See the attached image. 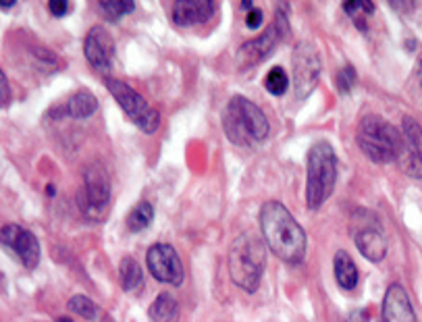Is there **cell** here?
Returning a JSON list of instances; mask_svg holds the SVG:
<instances>
[{"label": "cell", "instance_id": "obj_21", "mask_svg": "<svg viewBox=\"0 0 422 322\" xmlns=\"http://www.w3.org/2000/svg\"><path fill=\"white\" fill-rule=\"evenodd\" d=\"M152 219H154V208L150 202H140L127 217V227L133 231V233H140V231H146L150 224H152Z\"/></svg>", "mask_w": 422, "mask_h": 322}, {"label": "cell", "instance_id": "obj_9", "mask_svg": "<svg viewBox=\"0 0 422 322\" xmlns=\"http://www.w3.org/2000/svg\"><path fill=\"white\" fill-rule=\"evenodd\" d=\"M110 199V183L102 167H90L86 173L83 189L79 192V206L81 212L88 217L100 219V214L106 210Z\"/></svg>", "mask_w": 422, "mask_h": 322}, {"label": "cell", "instance_id": "obj_15", "mask_svg": "<svg viewBox=\"0 0 422 322\" xmlns=\"http://www.w3.org/2000/svg\"><path fill=\"white\" fill-rule=\"evenodd\" d=\"M383 321L387 322H414L416 314L414 308L410 303V298L406 294V289L393 283L389 285L387 294H385V301H383Z\"/></svg>", "mask_w": 422, "mask_h": 322}, {"label": "cell", "instance_id": "obj_25", "mask_svg": "<svg viewBox=\"0 0 422 322\" xmlns=\"http://www.w3.org/2000/svg\"><path fill=\"white\" fill-rule=\"evenodd\" d=\"M264 88H267L269 94L281 96V94H285V90L289 88V77H287V73H285L281 67H273V69L267 73V77H264Z\"/></svg>", "mask_w": 422, "mask_h": 322}, {"label": "cell", "instance_id": "obj_2", "mask_svg": "<svg viewBox=\"0 0 422 322\" xmlns=\"http://www.w3.org/2000/svg\"><path fill=\"white\" fill-rule=\"evenodd\" d=\"M223 125L227 137L244 148L264 142L271 133L267 115L244 96H233L229 100L225 108Z\"/></svg>", "mask_w": 422, "mask_h": 322}, {"label": "cell", "instance_id": "obj_27", "mask_svg": "<svg viewBox=\"0 0 422 322\" xmlns=\"http://www.w3.org/2000/svg\"><path fill=\"white\" fill-rule=\"evenodd\" d=\"M48 11L52 17H65L69 11V0H48Z\"/></svg>", "mask_w": 422, "mask_h": 322}, {"label": "cell", "instance_id": "obj_33", "mask_svg": "<svg viewBox=\"0 0 422 322\" xmlns=\"http://www.w3.org/2000/svg\"><path fill=\"white\" fill-rule=\"evenodd\" d=\"M13 4H15V0H0V6H4V9H9Z\"/></svg>", "mask_w": 422, "mask_h": 322}, {"label": "cell", "instance_id": "obj_6", "mask_svg": "<svg viewBox=\"0 0 422 322\" xmlns=\"http://www.w3.org/2000/svg\"><path fill=\"white\" fill-rule=\"evenodd\" d=\"M106 90L113 94V98L117 100V104L127 113V117L138 125L144 133L152 135L158 125H160V115L156 108H152L148 100L142 94H138L135 90H131L127 83L119 79H106Z\"/></svg>", "mask_w": 422, "mask_h": 322}, {"label": "cell", "instance_id": "obj_14", "mask_svg": "<svg viewBox=\"0 0 422 322\" xmlns=\"http://www.w3.org/2000/svg\"><path fill=\"white\" fill-rule=\"evenodd\" d=\"M215 13V0H175L171 17L179 27H194L204 24Z\"/></svg>", "mask_w": 422, "mask_h": 322}, {"label": "cell", "instance_id": "obj_4", "mask_svg": "<svg viewBox=\"0 0 422 322\" xmlns=\"http://www.w3.org/2000/svg\"><path fill=\"white\" fill-rule=\"evenodd\" d=\"M337 181V156L329 142H319L308 152V183L306 204L310 210H319L331 198Z\"/></svg>", "mask_w": 422, "mask_h": 322}, {"label": "cell", "instance_id": "obj_28", "mask_svg": "<svg viewBox=\"0 0 422 322\" xmlns=\"http://www.w3.org/2000/svg\"><path fill=\"white\" fill-rule=\"evenodd\" d=\"M264 21V13L260 11V9H252L248 11V17H246V25H248L249 29H258L260 25Z\"/></svg>", "mask_w": 422, "mask_h": 322}, {"label": "cell", "instance_id": "obj_19", "mask_svg": "<svg viewBox=\"0 0 422 322\" xmlns=\"http://www.w3.org/2000/svg\"><path fill=\"white\" fill-rule=\"evenodd\" d=\"M119 279H121V287L127 294H135L142 289L144 285V273L142 266L133 260V258H123L121 266H119Z\"/></svg>", "mask_w": 422, "mask_h": 322}, {"label": "cell", "instance_id": "obj_31", "mask_svg": "<svg viewBox=\"0 0 422 322\" xmlns=\"http://www.w3.org/2000/svg\"><path fill=\"white\" fill-rule=\"evenodd\" d=\"M416 81H418V88L422 90V61L418 63V69H416Z\"/></svg>", "mask_w": 422, "mask_h": 322}, {"label": "cell", "instance_id": "obj_3", "mask_svg": "<svg viewBox=\"0 0 422 322\" xmlns=\"http://www.w3.org/2000/svg\"><path fill=\"white\" fill-rule=\"evenodd\" d=\"M264 264L267 249L256 235L244 233L233 242L229 251V274L240 289H244L246 294H254L260 285Z\"/></svg>", "mask_w": 422, "mask_h": 322}, {"label": "cell", "instance_id": "obj_17", "mask_svg": "<svg viewBox=\"0 0 422 322\" xmlns=\"http://www.w3.org/2000/svg\"><path fill=\"white\" fill-rule=\"evenodd\" d=\"M333 273H335V279L339 283L341 289L346 291H351L356 285H358V269L351 260L346 249H339L335 254V260H333Z\"/></svg>", "mask_w": 422, "mask_h": 322}, {"label": "cell", "instance_id": "obj_18", "mask_svg": "<svg viewBox=\"0 0 422 322\" xmlns=\"http://www.w3.org/2000/svg\"><path fill=\"white\" fill-rule=\"evenodd\" d=\"M96 108H98V100L88 90H81V92L73 94L65 106L67 115L73 117V119H88L96 113Z\"/></svg>", "mask_w": 422, "mask_h": 322}, {"label": "cell", "instance_id": "obj_30", "mask_svg": "<svg viewBox=\"0 0 422 322\" xmlns=\"http://www.w3.org/2000/svg\"><path fill=\"white\" fill-rule=\"evenodd\" d=\"M398 11H410L412 9V4H414V0H389Z\"/></svg>", "mask_w": 422, "mask_h": 322}, {"label": "cell", "instance_id": "obj_32", "mask_svg": "<svg viewBox=\"0 0 422 322\" xmlns=\"http://www.w3.org/2000/svg\"><path fill=\"white\" fill-rule=\"evenodd\" d=\"M252 4H254V2H252V0H242V6H244V9H246V11H252V9H254V6H252Z\"/></svg>", "mask_w": 422, "mask_h": 322}, {"label": "cell", "instance_id": "obj_24", "mask_svg": "<svg viewBox=\"0 0 422 322\" xmlns=\"http://www.w3.org/2000/svg\"><path fill=\"white\" fill-rule=\"evenodd\" d=\"M69 310L81 316L83 321H98V308L96 303L86 296H75L69 299Z\"/></svg>", "mask_w": 422, "mask_h": 322}, {"label": "cell", "instance_id": "obj_11", "mask_svg": "<svg viewBox=\"0 0 422 322\" xmlns=\"http://www.w3.org/2000/svg\"><path fill=\"white\" fill-rule=\"evenodd\" d=\"M398 160L403 173L422 179V127L412 117H406L401 123Z\"/></svg>", "mask_w": 422, "mask_h": 322}, {"label": "cell", "instance_id": "obj_22", "mask_svg": "<svg viewBox=\"0 0 422 322\" xmlns=\"http://www.w3.org/2000/svg\"><path fill=\"white\" fill-rule=\"evenodd\" d=\"M344 11L360 29H366V21L374 13V4L371 0H344Z\"/></svg>", "mask_w": 422, "mask_h": 322}, {"label": "cell", "instance_id": "obj_13", "mask_svg": "<svg viewBox=\"0 0 422 322\" xmlns=\"http://www.w3.org/2000/svg\"><path fill=\"white\" fill-rule=\"evenodd\" d=\"M83 54L96 71H108L115 58V42L104 27H92L83 42Z\"/></svg>", "mask_w": 422, "mask_h": 322}, {"label": "cell", "instance_id": "obj_10", "mask_svg": "<svg viewBox=\"0 0 422 322\" xmlns=\"http://www.w3.org/2000/svg\"><path fill=\"white\" fill-rule=\"evenodd\" d=\"M146 264H148L150 274L165 285L179 287L183 283V266L171 246L167 244H156L148 249L146 254Z\"/></svg>", "mask_w": 422, "mask_h": 322}, {"label": "cell", "instance_id": "obj_26", "mask_svg": "<svg viewBox=\"0 0 422 322\" xmlns=\"http://www.w3.org/2000/svg\"><path fill=\"white\" fill-rule=\"evenodd\" d=\"M335 83H337L341 94H348L349 90L356 85V69L351 65H346L344 69H339V73L335 75Z\"/></svg>", "mask_w": 422, "mask_h": 322}, {"label": "cell", "instance_id": "obj_5", "mask_svg": "<svg viewBox=\"0 0 422 322\" xmlns=\"http://www.w3.org/2000/svg\"><path fill=\"white\" fill-rule=\"evenodd\" d=\"M356 140H358L362 154L366 158H371L373 162L385 165V162L398 160L401 133L389 121H385L376 115L364 117L360 121Z\"/></svg>", "mask_w": 422, "mask_h": 322}, {"label": "cell", "instance_id": "obj_8", "mask_svg": "<svg viewBox=\"0 0 422 322\" xmlns=\"http://www.w3.org/2000/svg\"><path fill=\"white\" fill-rule=\"evenodd\" d=\"M321 77V56L310 42H299L294 50V92L296 98H308Z\"/></svg>", "mask_w": 422, "mask_h": 322}, {"label": "cell", "instance_id": "obj_16", "mask_svg": "<svg viewBox=\"0 0 422 322\" xmlns=\"http://www.w3.org/2000/svg\"><path fill=\"white\" fill-rule=\"evenodd\" d=\"M356 246L360 249V254L371 260V262H381L387 254V239L381 231L379 224H369V227H360L354 235Z\"/></svg>", "mask_w": 422, "mask_h": 322}, {"label": "cell", "instance_id": "obj_12", "mask_svg": "<svg viewBox=\"0 0 422 322\" xmlns=\"http://www.w3.org/2000/svg\"><path fill=\"white\" fill-rule=\"evenodd\" d=\"M0 239L6 248H11L19 260L24 262L25 269H36L40 262V244L34 233L27 229H21L19 224H6L0 233Z\"/></svg>", "mask_w": 422, "mask_h": 322}, {"label": "cell", "instance_id": "obj_1", "mask_svg": "<svg viewBox=\"0 0 422 322\" xmlns=\"http://www.w3.org/2000/svg\"><path fill=\"white\" fill-rule=\"evenodd\" d=\"M260 229L267 248L287 264H299L306 256V233L292 212L279 204L267 202L260 210Z\"/></svg>", "mask_w": 422, "mask_h": 322}, {"label": "cell", "instance_id": "obj_20", "mask_svg": "<svg viewBox=\"0 0 422 322\" xmlns=\"http://www.w3.org/2000/svg\"><path fill=\"white\" fill-rule=\"evenodd\" d=\"M148 318L150 321H156V322L177 321V318H179V306H177V301H175L173 296H169V294H160V296L156 298V301L150 306Z\"/></svg>", "mask_w": 422, "mask_h": 322}, {"label": "cell", "instance_id": "obj_29", "mask_svg": "<svg viewBox=\"0 0 422 322\" xmlns=\"http://www.w3.org/2000/svg\"><path fill=\"white\" fill-rule=\"evenodd\" d=\"M0 100H2V106H6L11 100V90H9V81L4 73H0Z\"/></svg>", "mask_w": 422, "mask_h": 322}, {"label": "cell", "instance_id": "obj_23", "mask_svg": "<svg viewBox=\"0 0 422 322\" xmlns=\"http://www.w3.org/2000/svg\"><path fill=\"white\" fill-rule=\"evenodd\" d=\"M100 11L108 21H117L123 15H129L135 11V0H102Z\"/></svg>", "mask_w": 422, "mask_h": 322}, {"label": "cell", "instance_id": "obj_7", "mask_svg": "<svg viewBox=\"0 0 422 322\" xmlns=\"http://www.w3.org/2000/svg\"><path fill=\"white\" fill-rule=\"evenodd\" d=\"M287 33H289L287 15H283V13L279 11V13H277L274 24L271 25L262 36L254 38L252 42H246V44L240 48L237 56H235L237 67L244 71V69H249V67L258 65L260 61H264V58H267V56L277 48V44H279V42H283V40L287 38Z\"/></svg>", "mask_w": 422, "mask_h": 322}]
</instances>
